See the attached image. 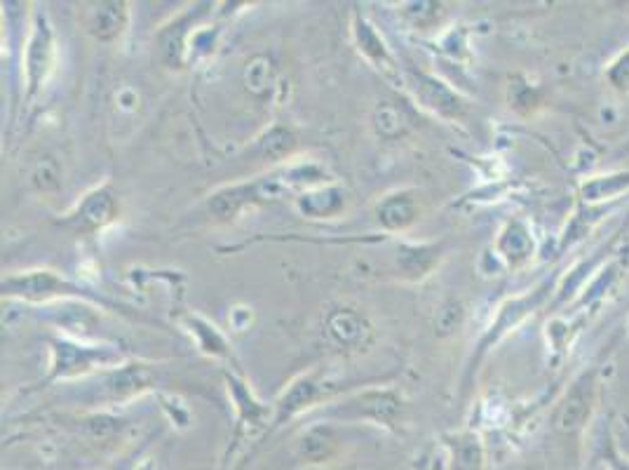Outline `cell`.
I'll list each match as a JSON object with an SVG mask.
<instances>
[{"label":"cell","instance_id":"4316f807","mask_svg":"<svg viewBox=\"0 0 629 470\" xmlns=\"http://www.w3.org/2000/svg\"><path fill=\"white\" fill-rule=\"evenodd\" d=\"M407 8V15L416 26H432L444 15L442 3H411Z\"/></svg>","mask_w":629,"mask_h":470},{"label":"cell","instance_id":"d6986e66","mask_svg":"<svg viewBox=\"0 0 629 470\" xmlns=\"http://www.w3.org/2000/svg\"><path fill=\"white\" fill-rule=\"evenodd\" d=\"M442 259V245L430 243V245H409L399 250V264H402L404 273L411 278H425L432 268Z\"/></svg>","mask_w":629,"mask_h":470},{"label":"cell","instance_id":"8992f818","mask_svg":"<svg viewBox=\"0 0 629 470\" xmlns=\"http://www.w3.org/2000/svg\"><path fill=\"white\" fill-rule=\"evenodd\" d=\"M52 369L50 379H69V376H78L90 372L94 367H106L120 360V353L111 351V348H90V346H78L73 341H52Z\"/></svg>","mask_w":629,"mask_h":470},{"label":"cell","instance_id":"d4e9b609","mask_svg":"<svg viewBox=\"0 0 629 470\" xmlns=\"http://www.w3.org/2000/svg\"><path fill=\"white\" fill-rule=\"evenodd\" d=\"M193 325V334H198L200 337V346L202 351L212 353V355H223V358H231V348L226 346V341H223V337L219 332H216V327L209 325V322H202V320H191Z\"/></svg>","mask_w":629,"mask_h":470},{"label":"cell","instance_id":"2e32d148","mask_svg":"<svg viewBox=\"0 0 629 470\" xmlns=\"http://www.w3.org/2000/svg\"><path fill=\"white\" fill-rule=\"evenodd\" d=\"M296 205L310 219H331L346 207V193L336 186H320L296 198Z\"/></svg>","mask_w":629,"mask_h":470},{"label":"cell","instance_id":"9a60e30c","mask_svg":"<svg viewBox=\"0 0 629 470\" xmlns=\"http://www.w3.org/2000/svg\"><path fill=\"white\" fill-rule=\"evenodd\" d=\"M629 191V170L599 174L580 184V203L608 205Z\"/></svg>","mask_w":629,"mask_h":470},{"label":"cell","instance_id":"7a4b0ae2","mask_svg":"<svg viewBox=\"0 0 629 470\" xmlns=\"http://www.w3.org/2000/svg\"><path fill=\"white\" fill-rule=\"evenodd\" d=\"M3 297L22 299V301H50V299H92L94 304L106 306V308H120V304H113L106 297H101L97 292L85 290V287L76 285V282L66 280L64 275L54 271H26L19 275H8L3 280Z\"/></svg>","mask_w":629,"mask_h":470},{"label":"cell","instance_id":"7c38bea8","mask_svg":"<svg viewBox=\"0 0 629 470\" xmlns=\"http://www.w3.org/2000/svg\"><path fill=\"white\" fill-rule=\"evenodd\" d=\"M496 254L512 271L529 264L536 257V238H533L531 226L522 219L507 221L496 238Z\"/></svg>","mask_w":629,"mask_h":470},{"label":"cell","instance_id":"52a82bcc","mask_svg":"<svg viewBox=\"0 0 629 470\" xmlns=\"http://www.w3.org/2000/svg\"><path fill=\"white\" fill-rule=\"evenodd\" d=\"M414 92L425 111L444 120H461L468 113V102L449 83L428 73H414Z\"/></svg>","mask_w":629,"mask_h":470},{"label":"cell","instance_id":"6da1fadb","mask_svg":"<svg viewBox=\"0 0 629 470\" xmlns=\"http://www.w3.org/2000/svg\"><path fill=\"white\" fill-rule=\"evenodd\" d=\"M320 177L322 172L317 170V167L299 165L292 167L289 172L270 174V177L247 181V184L223 186L209 196L207 210L214 219L231 221L238 217L240 212H245L247 207L273 203V200H280L284 193L292 191L294 186H310L315 184V181H320Z\"/></svg>","mask_w":629,"mask_h":470},{"label":"cell","instance_id":"8fae6325","mask_svg":"<svg viewBox=\"0 0 629 470\" xmlns=\"http://www.w3.org/2000/svg\"><path fill=\"white\" fill-rule=\"evenodd\" d=\"M329 386L331 384L327 379H322L320 372H310V374L299 376V379H296L294 384L280 395V398H277L275 421L292 419L294 414H299L306 407L315 405L317 400L327 398L329 391H331Z\"/></svg>","mask_w":629,"mask_h":470},{"label":"cell","instance_id":"83f0119b","mask_svg":"<svg viewBox=\"0 0 629 470\" xmlns=\"http://www.w3.org/2000/svg\"><path fill=\"white\" fill-rule=\"evenodd\" d=\"M601 456H604L606 470H629V459L620 452L618 445L613 442V438H608V445L604 447Z\"/></svg>","mask_w":629,"mask_h":470},{"label":"cell","instance_id":"3957f363","mask_svg":"<svg viewBox=\"0 0 629 470\" xmlns=\"http://www.w3.org/2000/svg\"><path fill=\"white\" fill-rule=\"evenodd\" d=\"M599 405V369H583L554 409L552 423L559 433L578 435L590 426Z\"/></svg>","mask_w":629,"mask_h":470},{"label":"cell","instance_id":"7402d4cb","mask_svg":"<svg viewBox=\"0 0 629 470\" xmlns=\"http://www.w3.org/2000/svg\"><path fill=\"white\" fill-rule=\"evenodd\" d=\"M540 106H543V92L538 85H531L522 76L510 80V109L522 113V116H531Z\"/></svg>","mask_w":629,"mask_h":470},{"label":"cell","instance_id":"5bb4252c","mask_svg":"<svg viewBox=\"0 0 629 470\" xmlns=\"http://www.w3.org/2000/svg\"><path fill=\"white\" fill-rule=\"evenodd\" d=\"M418 212H421V207H418L414 193L399 191L378 203L376 219L385 231H407L411 224H416Z\"/></svg>","mask_w":629,"mask_h":470},{"label":"cell","instance_id":"4fadbf2b","mask_svg":"<svg viewBox=\"0 0 629 470\" xmlns=\"http://www.w3.org/2000/svg\"><path fill=\"white\" fill-rule=\"evenodd\" d=\"M83 24L90 36L101 43H113L123 36L130 24V5L123 3H92L83 12Z\"/></svg>","mask_w":629,"mask_h":470},{"label":"cell","instance_id":"603a6c76","mask_svg":"<svg viewBox=\"0 0 629 470\" xmlns=\"http://www.w3.org/2000/svg\"><path fill=\"white\" fill-rule=\"evenodd\" d=\"M261 156L270 160L289 158L296 149V134L289 127L275 125L266 132V137L259 141Z\"/></svg>","mask_w":629,"mask_h":470},{"label":"cell","instance_id":"30bf717a","mask_svg":"<svg viewBox=\"0 0 629 470\" xmlns=\"http://www.w3.org/2000/svg\"><path fill=\"white\" fill-rule=\"evenodd\" d=\"M402 409V398L395 391H364L331 409V414L353 416V419H374L392 423Z\"/></svg>","mask_w":629,"mask_h":470},{"label":"cell","instance_id":"44dd1931","mask_svg":"<svg viewBox=\"0 0 629 470\" xmlns=\"http://www.w3.org/2000/svg\"><path fill=\"white\" fill-rule=\"evenodd\" d=\"M374 127H376L378 137H383V139L404 137L409 130V116L399 104L381 102L374 111Z\"/></svg>","mask_w":629,"mask_h":470},{"label":"cell","instance_id":"e0dca14e","mask_svg":"<svg viewBox=\"0 0 629 470\" xmlns=\"http://www.w3.org/2000/svg\"><path fill=\"white\" fill-rule=\"evenodd\" d=\"M200 17V10L186 12L184 17H179L172 26H167L165 31L160 33V52L162 59L172 66H184L186 62V47H188V29H191V22Z\"/></svg>","mask_w":629,"mask_h":470},{"label":"cell","instance_id":"cb8c5ba5","mask_svg":"<svg viewBox=\"0 0 629 470\" xmlns=\"http://www.w3.org/2000/svg\"><path fill=\"white\" fill-rule=\"evenodd\" d=\"M31 184L43 193L59 191V186H62V172H59L57 160L50 156L40 158L31 172Z\"/></svg>","mask_w":629,"mask_h":470},{"label":"cell","instance_id":"5b68a950","mask_svg":"<svg viewBox=\"0 0 629 470\" xmlns=\"http://www.w3.org/2000/svg\"><path fill=\"white\" fill-rule=\"evenodd\" d=\"M120 217V200L118 193L113 191L111 184L92 188L87 196L80 200L69 217L62 221L64 228H71L76 233H99L106 226Z\"/></svg>","mask_w":629,"mask_h":470},{"label":"cell","instance_id":"ac0fdd59","mask_svg":"<svg viewBox=\"0 0 629 470\" xmlns=\"http://www.w3.org/2000/svg\"><path fill=\"white\" fill-rule=\"evenodd\" d=\"M353 33H355L357 47H360V52L369 59L371 64H376L378 69H392L390 50H388V45H385L381 33L376 31V26H371L367 19L357 17Z\"/></svg>","mask_w":629,"mask_h":470},{"label":"cell","instance_id":"9c48e42d","mask_svg":"<svg viewBox=\"0 0 629 470\" xmlns=\"http://www.w3.org/2000/svg\"><path fill=\"white\" fill-rule=\"evenodd\" d=\"M54 64V36L52 26L47 24L43 15L36 17L33 31L26 45V85H29V97H33L50 76Z\"/></svg>","mask_w":629,"mask_h":470},{"label":"cell","instance_id":"277c9868","mask_svg":"<svg viewBox=\"0 0 629 470\" xmlns=\"http://www.w3.org/2000/svg\"><path fill=\"white\" fill-rule=\"evenodd\" d=\"M550 294H552V282L545 280V282H540V285L533 292L522 294V297L507 299L505 304L498 308L496 320L491 322V327L486 329L482 341H479V348H477V355H475V362H472V367H475L477 362L484 358L486 351L496 346L498 341L505 337V334H510L514 327L524 325V320H529L531 315L536 313L547 299H550Z\"/></svg>","mask_w":629,"mask_h":470},{"label":"cell","instance_id":"484cf974","mask_svg":"<svg viewBox=\"0 0 629 470\" xmlns=\"http://www.w3.org/2000/svg\"><path fill=\"white\" fill-rule=\"evenodd\" d=\"M604 78L618 94H629V45L606 66Z\"/></svg>","mask_w":629,"mask_h":470},{"label":"cell","instance_id":"ffe728a7","mask_svg":"<svg viewBox=\"0 0 629 470\" xmlns=\"http://www.w3.org/2000/svg\"><path fill=\"white\" fill-rule=\"evenodd\" d=\"M245 85L249 94L256 99L270 97V92L277 87V66L268 55H256L247 62Z\"/></svg>","mask_w":629,"mask_h":470},{"label":"cell","instance_id":"ba28073f","mask_svg":"<svg viewBox=\"0 0 629 470\" xmlns=\"http://www.w3.org/2000/svg\"><path fill=\"white\" fill-rule=\"evenodd\" d=\"M324 332H327L331 344L343 348V351H360L371 341L374 329H371L364 313L348 306H338L324 318Z\"/></svg>","mask_w":629,"mask_h":470}]
</instances>
